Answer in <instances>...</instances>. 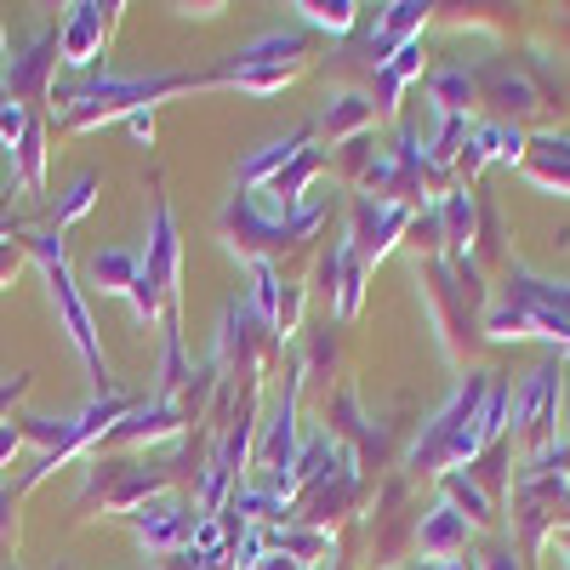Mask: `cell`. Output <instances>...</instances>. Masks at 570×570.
Segmentation results:
<instances>
[{"instance_id":"obj_1","label":"cell","mask_w":570,"mask_h":570,"mask_svg":"<svg viewBox=\"0 0 570 570\" xmlns=\"http://www.w3.org/2000/svg\"><path fill=\"white\" fill-rule=\"evenodd\" d=\"M35 252H40L46 279H52V292H58V308H63V320H69L75 348L86 354V365H91V371L104 376V354H98V337H91V314H86V303H80V292H75V279H69V268H63V246H58V234H35Z\"/></svg>"},{"instance_id":"obj_2","label":"cell","mask_w":570,"mask_h":570,"mask_svg":"<svg viewBox=\"0 0 570 570\" xmlns=\"http://www.w3.org/2000/svg\"><path fill=\"white\" fill-rule=\"evenodd\" d=\"M297 52H303L297 35H268V40H257L252 52L228 69V80H240L252 91H274V86H285V75L297 69Z\"/></svg>"},{"instance_id":"obj_3","label":"cell","mask_w":570,"mask_h":570,"mask_svg":"<svg viewBox=\"0 0 570 570\" xmlns=\"http://www.w3.org/2000/svg\"><path fill=\"white\" fill-rule=\"evenodd\" d=\"M98 46H104V7H75L69 29L58 35V52H63V63L86 69L91 58H98Z\"/></svg>"},{"instance_id":"obj_4","label":"cell","mask_w":570,"mask_h":570,"mask_svg":"<svg viewBox=\"0 0 570 570\" xmlns=\"http://www.w3.org/2000/svg\"><path fill=\"white\" fill-rule=\"evenodd\" d=\"M91 279H98L104 292H131L142 279V252H98L91 257Z\"/></svg>"},{"instance_id":"obj_5","label":"cell","mask_w":570,"mask_h":570,"mask_svg":"<svg viewBox=\"0 0 570 570\" xmlns=\"http://www.w3.org/2000/svg\"><path fill=\"white\" fill-rule=\"evenodd\" d=\"M137 531H142V542H183L188 537V513L177 508V502H160V508H142L137 513Z\"/></svg>"},{"instance_id":"obj_6","label":"cell","mask_w":570,"mask_h":570,"mask_svg":"<svg viewBox=\"0 0 570 570\" xmlns=\"http://www.w3.org/2000/svg\"><path fill=\"white\" fill-rule=\"evenodd\" d=\"M303 137H308V131H292V137H279V142H268V149H263L257 160H246V171H240V177H246V183H257L263 171H274V166H285V160H292V155L303 149Z\"/></svg>"},{"instance_id":"obj_7","label":"cell","mask_w":570,"mask_h":570,"mask_svg":"<svg viewBox=\"0 0 570 570\" xmlns=\"http://www.w3.org/2000/svg\"><path fill=\"white\" fill-rule=\"evenodd\" d=\"M91 195H98V177H80V183L69 188V200L58 206V223H75V217L91 206Z\"/></svg>"},{"instance_id":"obj_8","label":"cell","mask_w":570,"mask_h":570,"mask_svg":"<svg viewBox=\"0 0 570 570\" xmlns=\"http://www.w3.org/2000/svg\"><path fill=\"white\" fill-rule=\"evenodd\" d=\"M308 23H320V29H348L354 23V7H297Z\"/></svg>"},{"instance_id":"obj_9","label":"cell","mask_w":570,"mask_h":570,"mask_svg":"<svg viewBox=\"0 0 570 570\" xmlns=\"http://www.w3.org/2000/svg\"><path fill=\"white\" fill-rule=\"evenodd\" d=\"M18 149H23V183H29V188H40V131H23Z\"/></svg>"},{"instance_id":"obj_10","label":"cell","mask_w":570,"mask_h":570,"mask_svg":"<svg viewBox=\"0 0 570 570\" xmlns=\"http://www.w3.org/2000/svg\"><path fill=\"white\" fill-rule=\"evenodd\" d=\"M257 308L274 314V268L268 263H257Z\"/></svg>"},{"instance_id":"obj_11","label":"cell","mask_w":570,"mask_h":570,"mask_svg":"<svg viewBox=\"0 0 570 570\" xmlns=\"http://www.w3.org/2000/svg\"><path fill=\"white\" fill-rule=\"evenodd\" d=\"M7 451H18V428H0V456Z\"/></svg>"}]
</instances>
